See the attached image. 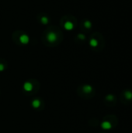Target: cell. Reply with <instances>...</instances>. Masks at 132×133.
<instances>
[{"label":"cell","mask_w":132,"mask_h":133,"mask_svg":"<svg viewBox=\"0 0 132 133\" xmlns=\"http://www.w3.org/2000/svg\"><path fill=\"white\" fill-rule=\"evenodd\" d=\"M64 28L66 31H72L74 28V24L71 21H66L64 24Z\"/></svg>","instance_id":"277c9868"},{"label":"cell","mask_w":132,"mask_h":133,"mask_svg":"<svg viewBox=\"0 0 132 133\" xmlns=\"http://www.w3.org/2000/svg\"><path fill=\"white\" fill-rule=\"evenodd\" d=\"M124 97L127 100L130 101V100H132V91L131 90H126L124 92Z\"/></svg>","instance_id":"ba28073f"},{"label":"cell","mask_w":132,"mask_h":133,"mask_svg":"<svg viewBox=\"0 0 132 133\" xmlns=\"http://www.w3.org/2000/svg\"><path fill=\"white\" fill-rule=\"evenodd\" d=\"M78 38L80 40H85L86 39V36L82 34H78Z\"/></svg>","instance_id":"4fadbf2b"},{"label":"cell","mask_w":132,"mask_h":133,"mask_svg":"<svg viewBox=\"0 0 132 133\" xmlns=\"http://www.w3.org/2000/svg\"><path fill=\"white\" fill-rule=\"evenodd\" d=\"M41 23H42V24L46 25V24L48 23L49 19H48V18H47V16H42V17L41 18Z\"/></svg>","instance_id":"30bf717a"},{"label":"cell","mask_w":132,"mask_h":133,"mask_svg":"<svg viewBox=\"0 0 132 133\" xmlns=\"http://www.w3.org/2000/svg\"><path fill=\"white\" fill-rule=\"evenodd\" d=\"M32 89H33V85L30 82H26L23 84V90L25 91L30 92V91H32Z\"/></svg>","instance_id":"5b68a950"},{"label":"cell","mask_w":132,"mask_h":133,"mask_svg":"<svg viewBox=\"0 0 132 133\" xmlns=\"http://www.w3.org/2000/svg\"><path fill=\"white\" fill-rule=\"evenodd\" d=\"M106 100H107V101H112L114 100V96L113 94H108L107 95V97H106Z\"/></svg>","instance_id":"7c38bea8"},{"label":"cell","mask_w":132,"mask_h":133,"mask_svg":"<svg viewBox=\"0 0 132 133\" xmlns=\"http://www.w3.org/2000/svg\"><path fill=\"white\" fill-rule=\"evenodd\" d=\"M84 27H85L86 28H87V29H89V28L92 27V23L89 20H86V21L84 22Z\"/></svg>","instance_id":"8fae6325"},{"label":"cell","mask_w":132,"mask_h":133,"mask_svg":"<svg viewBox=\"0 0 132 133\" xmlns=\"http://www.w3.org/2000/svg\"><path fill=\"white\" fill-rule=\"evenodd\" d=\"M47 39L49 42H54L57 40V35L54 32H49L47 35Z\"/></svg>","instance_id":"6da1fadb"},{"label":"cell","mask_w":132,"mask_h":133,"mask_svg":"<svg viewBox=\"0 0 132 133\" xmlns=\"http://www.w3.org/2000/svg\"><path fill=\"white\" fill-rule=\"evenodd\" d=\"M83 91L86 94H89L93 91V86H90V85H85L82 88Z\"/></svg>","instance_id":"8992f818"},{"label":"cell","mask_w":132,"mask_h":133,"mask_svg":"<svg viewBox=\"0 0 132 133\" xmlns=\"http://www.w3.org/2000/svg\"><path fill=\"white\" fill-rule=\"evenodd\" d=\"M20 41L23 44H27L30 42V38L27 34H22L20 37Z\"/></svg>","instance_id":"7a4b0ae2"},{"label":"cell","mask_w":132,"mask_h":133,"mask_svg":"<svg viewBox=\"0 0 132 133\" xmlns=\"http://www.w3.org/2000/svg\"><path fill=\"white\" fill-rule=\"evenodd\" d=\"M32 106H33V108H38L40 106H41V101L38 99H35L34 100V101H32Z\"/></svg>","instance_id":"52a82bcc"},{"label":"cell","mask_w":132,"mask_h":133,"mask_svg":"<svg viewBox=\"0 0 132 133\" xmlns=\"http://www.w3.org/2000/svg\"><path fill=\"white\" fill-rule=\"evenodd\" d=\"M101 128L104 130H109L112 128V125L109 122V121H103L101 123Z\"/></svg>","instance_id":"3957f363"},{"label":"cell","mask_w":132,"mask_h":133,"mask_svg":"<svg viewBox=\"0 0 132 133\" xmlns=\"http://www.w3.org/2000/svg\"><path fill=\"white\" fill-rule=\"evenodd\" d=\"M89 45H90L91 47H97V45H98V41H97V40H96V39H94V38L91 39V40H90V41H89Z\"/></svg>","instance_id":"9c48e42d"},{"label":"cell","mask_w":132,"mask_h":133,"mask_svg":"<svg viewBox=\"0 0 132 133\" xmlns=\"http://www.w3.org/2000/svg\"><path fill=\"white\" fill-rule=\"evenodd\" d=\"M4 69H5L4 65H3L2 64H0V72H2Z\"/></svg>","instance_id":"5bb4252c"}]
</instances>
